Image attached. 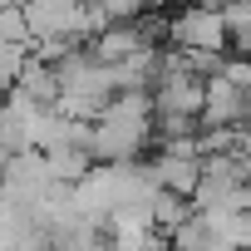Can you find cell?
<instances>
[{"mask_svg": "<svg viewBox=\"0 0 251 251\" xmlns=\"http://www.w3.org/2000/svg\"><path fill=\"white\" fill-rule=\"evenodd\" d=\"M168 45H177V50H222V54H231V25H226V10L202 5V0H187V5L173 15Z\"/></svg>", "mask_w": 251, "mask_h": 251, "instance_id": "cell-1", "label": "cell"}, {"mask_svg": "<svg viewBox=\"0 0 251 251\" xmlns=\"http://www.w3.org/2000/svg\"><path fill=\"white\" fill-rule=\"evenodd\" d=\"M54 103H35L30 94L10 89L0 94V138H5L10 153H25V148H40V133H45V113Z\"/></svg>", "mask_w": 251, "mask_h": 251, "instance_id": "cell-2", "label": "cell"}, {"mask_svg": "<svg viewBox=\"0 0 251 251\" xmlns=\"http://www.w3.org/2000/svg\"><path fill=\"white\" fill-rule=\"evenodd\" d=\"M0 182H5V197L15 207H40L54 187V173H50V158L45 148H25L5 163V173H0Z\"/></svg>", "mask_w": 251, "mask_h": 251, "instance_id": "cell-3", "label": "cell"}, {"mask_svg": "<svg viewBox=\"0 0 251 251\" xmlns=\"http://www.w3.org/2000/svg\"><path fill=\"white\" fill-rule=\"evenodd\" d=\"M226 123H246V89L222 69L207 79V103H202V128H226Z\"/></svg>", "mask_w": 251, "mask_h": 251, "instance_id": "cell-4", "label": "cell"}, {"mask_svg": "<svg viewBox=\"0 0 251 251\" xmlns=\"http://www.w3.org/2000/svg\"><path fill=\"white\" fill-rule=\"evenodd\" d=\"M153 173H158V182L163 187H177V192H197V182H202V158L197 153H177V148H158L153 158Z\"/></svg>", "mask_w": 251, "mask_h": 251, "instance_id": "cell-5", "label": "cell"}, {"mask_svg": "<svg viewBox=\"0 0 251 251\" xmlns=\"http://www.w3.org/2000/svg\"><path fill=\"white\" fill-rule=\"evenodd\" d=\"M148 45V35L138 30V20H113L108 30H99L94 40H89V50L103 59V64H118V59H128L133 50H143Z\"/></svg>", "mask_w": 251, "mask_h": 251, "instance_id": "cell-6", "label": "cell"}, {"mask_svg": "<svg viewBox=\"0 0 251 251\" xmlns=\"http://www.w3.org/2000/svg\"><path fill=\"white\" fill-rule=\"evenodd\" d=\"M20 94H30L35 103H59V94H64V84H59V69L50 64V59H40V54H30V64H25V74H20V84H15Z\"/></svg>", "mask_w": 251, "mask_h": 251, "instance_id": "cell-7", "label": "cell"}, {"mask_svg": "<svg viewBox=\"0 0 251 251\" xmlns=\"http://www.w3.org/2000/svg\"><path fill=\"white\" fill-rule=\"evenodd\" d=\"M197 212V202L187 197V192H177V187H158V197H153V217H158V231H173L177 222H187Z\"/></svg>", "mask_w": 251, "mask_h": 251, "instance_id": "cell-8", "label": "cell"}, {"mask_svg": "<svg viewBox=\"0 0 251 251\" xmlns=\"http://www.w3.org/2000/svg\"><path fill=\"white\" fill-rule=\"evenodd\" d=\"M30 54H35V45H15V40H0V94H10V89L20 84V74H25Z\"/></svg>", "mask_w": 251, "mask_h": 251, "instance_id": "cell-9", "label": "cell"}, {"mask_svg": "<svg viewBox=\"0 0 251 251\" xmlns=\"http://www.w3.org/2000/svg\"><path fill=\"white\" fill-rule=\"evenodd\" d=\"M0 40L35 45V25H30V10H25V0H15V5H5V10H0Z\"/></svg>", "mask_w": 251, "mask_h": 251, "instance_id": "cell-10", "label": "cell"}, {"mask_svg": "<svg viewBox=\"0 0 251 251\" xmlns=\"http://www.w3.org/2000/svg\"><path fill=\"white\" fill-rule=\"evenodd\" d=\"M10 158H15V153L5 148V138H0V173H5V163H10Z\"/></svg>", "mask_w": 251, "mask_h": 251, "instance_id": "cell-11", "label": "cell"}, {"mask_svg": "<svg viewBox=\"0 0 251 251\" xmlns=\"http://www.w3.org/2000/svg\"><path fill=\"white\" fill-rule=\"evenodd\" d=\"M246 128H251V89H246Z\"/></svg>", "mask_w": 251, "mask_h": 251, "instance_id": "cell-12", "label": "cell"}]
</instances>
